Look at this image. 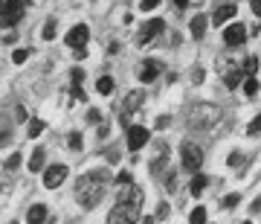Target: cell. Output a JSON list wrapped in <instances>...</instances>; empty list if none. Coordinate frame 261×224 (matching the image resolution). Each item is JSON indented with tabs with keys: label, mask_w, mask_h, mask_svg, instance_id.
Returning <instances> with one entry per match:
<instances>
[{
	"label": "cell",
	"mask_w": 261,
	"mask_h": 224,
	"mask_svg": "<svg viewBox=\"0 0 261 224\" xmlns=\"http://www.w3.org/2000/svg\"><path fill=\"white\" fill-rule=\"evenodd\" d=\"M174 3H177V6H180V9H183V6H186V3H189V0H174Z\"/></svg>",
	"instance_id": "obj_39"
},
{
	"label": "cell",
	"mask_w": 261,
	"mask_h": 224,
	"mask_svg": "<svg viewBox=\"0 0 261 224\" xmlns=\"http://www.w3.org/2000/svg\"><path fill=\"white\" fill-rule=\"evenodd\" d=\"M27 58H29V50H15V53H12V61H15V64H23Z\"/></svg>",
	"instance_id": "obj_25"
},
{
	"label": "cell",
	"mask_w": 261,
	"mask_h": 224,
	"mask_svg": "<svg viewBox=\"0 0 261 224\" xmlns=\"http://www.w3.org/2000/svg\"><path fill=\"white\" fill-rule=\"evenodd\" d=\"M157 218H168V204H160L157 207Z\"/></svg>",
	"instance_id": "obj_34"
},
{
	"label": "cell",
	"mask_w": 261,
	"mask_h": 224,
	"mask_svg": "<svg viewBox=\"0 0 261 224\" xmlns=\"http://www.w3.org/2000/svg\"><path fill=\"white\" fill-rule=\"evenodd\" d=\"M206 184H209V177L206 175H195L192 177V184H189V189H192V195H203V189H206Z\"/></svg>",
	"instance_id": "obj_17"
},
{
	"label": "cell",
	"mask_w": 261,
	"mask_h": 224,
	"mask_svg": "<svg viewBox=\"0 0 261 224\" xmlns=\"http://www.w3.org/2000/svg\"><path fill=\"white\" fill-rule=\"evenodd\" d=\"M96 91H99V94H113V79L111 76H102V79H99V82H96Z\"/></svg>",
	"instance_id": "obj_19"
},
{
	"label": "cell",
	"mask_w": 261,
	"mask_h": 224,
	"mask_svg": "<svg viewBox=\"0 0 261 224\" xmlns=\"http://www.w3.org/2000/svg\"><path fill=\"white\" fill-rule=\"evenodd\" d=\"M258 58H244V64H241V70H244V76H247V79H250V76H255L258 73Z\"/></svg>",
	"instance_id": "obj_18"
},
{
	"label": "cell",
	"mask_w": 261,
	"mask_h": 224,
	"mask_svg": "<svg viewBox=\"0 0 261 224\" xmlns=\"http://www.w3.org/2000/svg\"><path fill=\"white\" fill-rule=\"evenodd\" d=\"M241 79H247V76H244V70H235V73L224 76V82H226V87H229V91H232V87H238V84H241Z\"/></svg>",
	"instance_id": "obj_20"
},
{
	"label": "cell",
	"mask_w": 261,
	"mask_h": 224,
	"mask_svg": "<svg viewBox=\"0 0 261 224\" xmlns=\"http://www.w3.org/2000/svg\"><path fill=\"white\" fill-rule=\"evenodd\" d=\"M197 114H200V122H203V125L218 120V108H215V105H197Z\"/></svg>",
	"instance_id": "obj_14"
},
{
	"label": "cell",
	"mask_w": 261,
	"mask_h": 224,
	"mask_svg": "<svg viewBox=\"0 0 261 224\" xmlns=\"http://www.w3.org/2000/svg\"><path fill=\"white\" fill-rule=\"evenodd\" d=\"M168 125V117H157V128H166Z\"/></svg>",
	"instance_id": "obj_38"
},
{
	"label": "cell",
	"mask_w": 261,
	"mask_h": 224,
	"mask_svg": "<svg viewBox=\"0 0 261 224\" xmlns=\"http://www.w3.org/2000/svg\"><path fill=\"white\" fill-rule=\"evenodd\" d=\"M252 12H255V15H258V18H261V6H255V9H252Z\"/></svg>",
	"instance_id": "obj_42"
},
{
	"label": "cell",
	"mask_w": 261,
	"mask_h": 224,
	"mask_svg": "<svg viewBox=\"0 0 261 224\" xmlns=\"http://www.w3.org/2000/svg\"><path fill=\"white\" fill-rule=\"evenodd\" d=\"M87 38H90V29L84 27V24H75V27L67 32V47H73L75 53H79V50H84Z\"/></svg>",
	"instance_id": "obj_8"
},
{
	"label": "cell",
	"mask_w": 261,
	"mask_h": 224,
	"mask_svg": "<svg viewBox=\"0 0 261 224\" xmlns=\"http://www.w3.org/2000/svg\"><path fill=\"white\" fill-rule=\"evenodd\" d=\"M142 207L137 204H125V201H116L111 213H108V224H137Z\"/></svg>",
	"instance_id": "obj_2"
},
{
	"label": "cell",
	"mask_w": 261,
	"mask_h": 224,
	"mask_svg": "<svg viewBox=\"0 0 261 224\" xmlns=\"http://www.w3.org/2000/svg\"><path fill=\"white\" fill-rule=\"evenodd\" d=\"M0 12H3V3H0Z\"/></svg>",
	"instance_id": "obj_43"
},
{
	"label": "cell",
	"mask_w": 261,
	"mask_h": 224,
	"mask_svg": "<svg viewBox=\"0 0 261 224\" xmlns=\"http://www.w3.org/2000/svg\"><path fill=\"white\" fill-rule=\"evenodd\" d=\"M20 18H23V0H6L3 12H0V24L3 27H15Z\"/></svg>",
	"instance_id": "obj_7"
},
{
	"label": "cell",
	"mask_w": 261,
	"mask_h": 224,
	"mask_svg": "<svg viewBox=\"0 0 261 224\" xmlns=\"http://www.w3.org/2000/svg\"><path fill=\"white\" fill-rule=\"evenodd\" d=\"M166 189H177V175H174V172L166 175Z\"/></svg>",
	"instance_id": "obj_30"
},
{
	"label": "cell",
	"mask_w": 261,
	"mask_h": 224,
	"mask_svg": "<svg viewBox=\"0 0 261 224\" xmlns=\"http://www.w3.org/2000/svg\"><path fill=\"white\" fill-rule=\"evenodd\" d=\"M44 158H47V151L44 149L32 151V158H29V172H41V169H44Z\"/></svg>",
	"instance_id": "obj_15"
},
{
	"label": "cell",
	"mask_w": 261,
	"mask_h": 224,
	"mask_svg": "<svg viewBox=\"0 0 261 224\" xmlns=\"http://www.w3.org/2000/svg\"><path fill=\"white\" fill-rule=\"evenodd\" d=\"M70 149H73V151L82 149V134H79V131H73V134H70Z\"/></svg>",
	"instance_id": "obj_27"
},
{
	"label": "cell",
	"mask_w": 261,
	"mask_h": 224,
	"mask_svg": "<svg viewBox=\"0 0 261 224\" xmlns=\"http://www.w3.org/2000/svg\"><path fill=\"white\" fill-rule=\"evenodd\" d=\"M145 102V94H142V91H130L128 96H125V102H122V125H128L130 128V114H137L140 111V105Z\"/></svg>",
	"instance_id": "obj_5"
},
{
	"label": "cell",
	"mask_w": 261,
	"mask_h": 224,
	"mask_svg": "<svg viewBox=\"0 0 261 224\" xmlns=\"http://www.w3.org/2000/svg\"><path fill=\"white\" fill-rule=\"evenodd\" d=\"M148 140H151V131L148 128H142V125H130V128H128V149L130 151H140Z\"/></svg>",
	"instance_id": "obj_9"
},
{
	"label": "cell",
	"mask_w": 261,
	"mask_h": 224,
	"mask_svg": "<svg viewBox=\"0 0 261 224\" xmlns=\"http://www.w3.org/2000/svg\"><path fill=\"white\" fill-rule=\"evenodd\" d=\"M206 35V15H195L192 18V38H203Z\"/></svg>",
	"instance_id": "obj_16"
},
{
	"label": "cell",
	"mask_w": 261,
	"mask_h": 224,
	"mask_svg": "<svg viewBox=\"0 0 261 224\" xmlns=\"http://www.w3.org/2000/svg\"><path fill=\"white\" fill-rule=\"evenodd\" d=\"M67 175H70V172H67L64 163H53V166L44 169V177H41V181H44V187L47 189H58L67 181Z\"/></svg>",
	"instance_id": "obj_6"
},
{
	"label": "cell",
	"mask_w": 261,
	"mask_h": 224,
	"mask_svg": "<svg viewBox=\"0 0 261 224\" xmlns=\"http://www.w3.org/2000/svg\"><path fill=\"white\" fill-rule=\"evenodd\" d=\"M241 151H232V154H229V166H241Z\"/></svg>",
	"instance_id": "obj_33"
},
{
	"label": "cell",
	"mask_w": 261,
	"mask_h": 224,
	"mask_svg": "<svg viewBox=\"0 0 261 224\" xmlns=\"http://www.w3.org/2000/svg\"><path fill=\"white\" fill-rule=\"evenodd\" d=\"M244 94H247V96H255V94H258V79H255V76L244 79Z\"/></svg>",
	"instance_id": "obj_22"
},
{
	"label": "cell",
	"mask_w": 261,
	"mask_h": 224,
	"mask_svg": "<svg viewBox=\"0 0 261 224\" xmlns=\"http://www.w3.org/2000/svg\"><path fill=\"white\" fill-rule=\"evenodd\" d=\"M235 15H238V9H235V3L218 6V9H215V15H212V24H218V27H221V24H229V20H232Z\"/></svg>",
	"instance_id": "obj_12"
},
{
	"label": "cell",
	"mask_w": 261,
	"mask_h": 224,
	"mask_svg": "<svg viewBox=\"0 0 261 224\" xmlns=\"http://www.w3.org/2000/svg\"><path fill=\"white\" fill-rule=\"evenodd\" d=\"M238 201H241V198H238V192H232V195H226L224 201H221V207H224V210H229V207H235Z\"/></svg>",
	"instance_id": "obj_26"
},
{
	"label": "cell",
	"mask_w": 261,
	"mask_h": 224,
	"mask_svg": "<svg viewBox=\"0 0 261 224\" xmlns=\"http://www.w3.org/2000/svg\"><path fill=\"white\" fill-rule=\"evenodd\" d=\"M73 99H79V102H82V99H84V91H82V87H79V84H73Z\"/></svg>",
	"instance_id": "obj_36"
},
{
	"label": "cell",
	"mask_w": 261,
	"mask_h": 224,
	"mask_svg": "<svg viewBox=\"0 0 261 224\" xmlns=\"http://www.w3.org/2000/svg\"><path fill=\"white\" fill-rule=\"evenodd\" d=\"M160 70H163V64H160L157 58H145V61H142V70H140V82H154V79H157L160 76Z\"/></svg>",
	"instance_id": "obj_11"
},
{
	"label": "cell",
	"mask_w": 261,
	"mask_h": 224,
	"mask_svg": "<svg viewBox=\"0 0 261 224\" xmlns=\"http://www.w3.org/2000/svg\"><path fill=\"white\" fill-rule=\"evenodd\" d=\"M189 224H206V210H203V207H195V210H192Z\"/></svg>",
	"instance_id": "obj_23"
},
{
	"label": "cell",
	"mask_w": 261,
	"mask_h": 224,
	"mask_svg": "<svg viewBox=\"0 0 261 224\" xmlns=\"http://www.w3.org/2000/svg\"><path fill=\"white\" fill-rule=\"evenodd\" d=\"M250 3H252V9H255V6H261V0H250Z\"/></svg>",
	"instance_id": "obj_40"
},
{
	"label": "cell",
	"mask_w": 261,
	"mask_h": 224,
	"mask_svg": "<svg viewBox=\"0 0 261 224\" xmlns=\"http://www.w3.org/2000/svg\"><path fill=\"white\" fill-rule=\"evenodd\" d=\"M180 160H183L186 172H197V169L203 166V149L197 143H183L180 146Z\"/></svg>",
	"instance_id": "obj_3"
},
{
	"label": "cell",
	"mask_w": 261,
	"mask_h": 224,
	"mask_svg": "<svg viewBox=\"0 0 261 224\" xmlns=\"http://www.w3.org/2000/svg\"><path fill=\"white\" fill-rule=\"evenodd\" d=\"M87 122H99V111H96V108L93 111H87Z\"/></svg>",
	"instance_id": "obj_37"
},
{
	"label": "cell",
	"mask_w": 261,
	"mask_h": 224,
	"mask_svg": "<svg viewBox=\"0 0 261 224\" xmlns=\"http://www.w3.org/2000/svg\"><path fill=\"white\" fill-rule=\"evenodd\" d=\"M166 29V24H163V18H151V20H145L140 27V32H137V47H145V44H151L154 38L160 35Z\"/></svg>",
	"instance_id": "obj_4"
},
{
	"label": "cell",
	"mask_w": 261,
	"mask_h": 224,
	"mask_svg": "<svg viewBox=\"0 0 261 224\" xmlns=\"http://www.w3.org/2000/svg\"><path fill=\"white\" fill-rule=\"evenodd\" d=\"M108 187H111V175H108L105 169L84 172V175L75 181V198H79V204H82L84 210H93V207L105 198Z\"/></svg>",
	"instance_id": "obj_1"
},
{
	"label": "cell",
	"mask_w": 261,
	"mask_h": 224,
	"mask_svg": "<svg viewBox=\"0 0 261 224\" xmlns=\"http://www.w3.org/2000/svg\"><path fill=\"white\" fill-rule=\"evenodd\" d=\"M116 181H119L122 187H130V184H134V177H130V172H119V177H116Z\"/></svg>",
	"instance_id": "obj_29"
},
{
	"label": "cell",
	"mask_w": 261,
	"mask_h": 224,
	"mask_svg": "<svg viewBox=\"0 0 261 224\" xmlns=\"http://www.w3.org/2000/svg\"><path fill=\"white\" fill-rule=\"evenodd\" d=\"M20 166V154H9L6 158V169H18Z\"/></svg>",
	"instance_id": "obj_28"
},
{
	"label": "cell",
	"mask_w": 261,
	"mask_h": 224,
	"mask_svg": "<svg viewBox=\"0 0 261 224\" xmlns=\"http://www.w3.org/2000/svg\"><path fill=\"white\" fill-rule=\"evenodd\" d=\"M27 221H29V224H44V221H47V207H44V204H35V207H29V213H27Z\"/></svg>",
	"instance_id": "obj_13"
},
{
	"label": "cell",
	"mask_w": 261,
	"mask_h": 224,
	"mask_svg": "<svg viewBox=\"0 0 261 224\" xmlns=\"http://www.w3.org/2000/svg\"><path fill=\"white\" fill-rule=\"evenodd\" d=\"M27 134L29 137H41V134H44V120H29Z\"/></svg>",
	"instance_id": "obj_21"
},
{
	"label": "cell",
	"mask_w": 261,
	"mask_h": 224,
	"mask_svg": "<svg viewBox=\"0 0 261 224\" xmlns=\"http://www.w3.org/2000/svg\"><path fill=\"white\" fill-rule=\"evenodd\" d=\"M82 79H84V70H82V67H75V70H73V82L79 84Z\"/></svg>",
	"instance_id": "obj_35"
},
{
	"label": "cell",
	"mask_w": 261,
	"mask_h": 224,
	"mask_svg": "<svg viewBox=\"0 0 261 224\" xmlns=\"http://www.w3.org/2000/svg\"><path fill=\"white\" fill-rule=\"evenodd\" d=\"M247 134H252V137H258V134H261V114L250 122V125H247Z\"/></svg>",
	"instance_id": "obj_24"
},
{
	"label": "cell",
	"mask_w": 261,
	"mask_h": 224,
	"mask_svg": "<svg viewBox=\"0 0 261 224\" xmlns=\"http://www.w3.org/2000/svg\"><path fill=\"white\" fill-rule=\"evenodd\" d=\"M53 35H56V20H47V27H44V38L49 41Z\"/></svg>",
	"instance_id": "obj_31"
},
{
	"label": "cell",
	"mask_w": 261,
	"mask_h": 224,
	"mask_svg": "<svg viewBox=\"0 0 261 224\" xmlns=\"http://www.w3.org/2000/svg\"><path fill=\"white\" fill-rule=\"evenodd\" d=\"M244 224H250V221H244Z\"/></svg>",
	"instance_id": "obj_44"
},
{
	"label": "cell",
	"mask_w": 261,
	"mask_h": 224,
	"mask_svg": "<svg viewBox=\"0 0 261 224\" xmlns=\"http://www.w3.org/2000/svg\"><path fill=\"white\" fill-rule=\"evenodd\" d=\"M224 41H226V47H241L244 41H247V27H244V24H232V27H226Z\"/></svg>",
	"instance_id": "obj_10"
},
{
	"label": "cell",
	"mask_w": 261,
	"mask_h": 224,
	"mask_svg": "<svg viewBox=\"0 0 261 224\" xmlns=\"http://www.w3.org/2000/svg\"><path fill=\"white\" fill-rule=\"evenodd\" d=\"M157 3L160 0H142L140 6H142V12H151V9H157Z\"/></svg>",
	"instance_id": "obj_32"
},
{
	"label": "cell",
	"mask_w": 261,
	"mask_h": 224,
	"mask_svg": "<svg viewBox=\"0 0 261 224\" xmlns=\"http://www.w3.org/2000/svg\"><path fill=\"white\" fill-rule=\"evenodd\" d=\"M142 224H154V218H142Z\"/></svg>",
	"instance_id": "obj_41"
}]
</instances>
